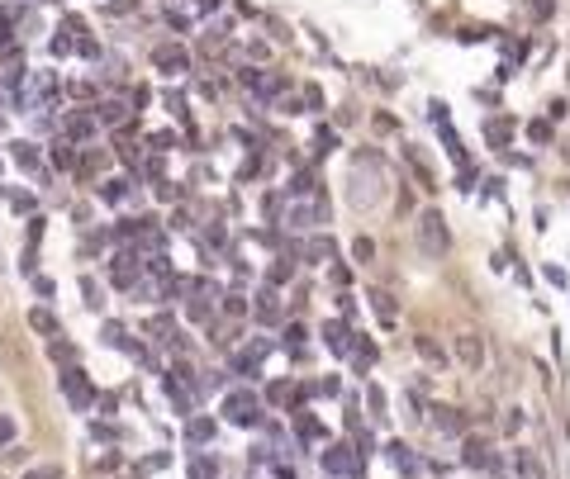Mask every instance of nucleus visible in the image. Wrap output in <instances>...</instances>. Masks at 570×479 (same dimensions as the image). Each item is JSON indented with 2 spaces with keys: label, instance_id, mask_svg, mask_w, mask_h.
Segmentation results:
<instances>
[{
  "label": "nucleus",
  "instance_id": "f257e3e1",
  "mask_svg": "<svg viewBox=\"0 0 570 479\" xmlns=\"http://www.w3.org/2000/svg\"><path fill=\"white\" fill-rule=\"evenodd\" d=\"M418 247H423V257H442L452 247V233H447V223H442L437 209L418 213Z\"/></svg>",
  "mask_w": 570,
  "mask_h": 479
},
{
  "label": "nucleus",
  "instance_id": "f03ea898",
  "mask_svg": "<svg viewBox=\"0 0 570 479\" xmlns=\"http://www.w3.org/2000/svg\"><path fill=\"white\" fill-rule=\"evenodd\" d=\"M347 195H352L356 209H371V204L380 200V161L371 157V152H366V181L352 171V190H347Z\"/></svg>",
  "mask_w": 570,
  "mask_h": 479
},
{
  "label": "nucleus",
  "instance_id": "7ed1b4c3",
  "mask_svg": "<svg viewBox=\"0 0 570 479\" xmlns=\"http://www.w3.org/2000/svg\"><path fill=\"white\" fill-rule=\"evenodd\" d=\"M223 413H228V423H238V427H257L262 423V403H257V394H228L223 399Z\"/></svg>",
  "mask_w": 570,
  "mask_h": 479
},
{
  "label": "nucleus",
  "instance_id": "20e7f679",
  "mask_svg": "<svg viewBox=\"0 0 570 479\" xmlns=\"http://www.w3.org/2000/svg\"><path fill=\"white\" fill-rule=\"evenodd\" d=\"M243 86H247V95H252V100L271 105L276 95H280V86H285V81L276 76V72H252V67H247V72H243Z\"/></svg>",
  "mask_w": 570,
  "mask_h": 479
},
{
  "label": "nucleus",
  "instance_id": "39448f33",
  "mask_svg": "<svg viewBox=\"0 0 570 479\" xmlns=\"http://www.w3.org/2000/svg\"><path fill=\"white\" fill-rule=\"evenodd\" d=\"M457 361H461L466 371H480L485 366V337L480 332H461L457 337Z\"/></svg>",
  "mask_w": 570,
  "mask_h": 479
},
{
  "label": "nucleus",
  "instance_id": "423d86ee",
  "mask_svg": "<svg viewBox=\"0 0 570 479\" xmlns=\"http://www.w3.org/2000/svg\"><path fill=\"white\" fill-rule=\"evenodd\" d=\"M290 228H314V223H328V200H309V204H290Z\"/></svg>",
  "mask_w": 570,
  "mask_h": 479
},
{
  "label": "nucleus",
  "instance_id": "0eeeda50",
  "mask_svg": "<svg viewBox=\"0 0 570 479\" xmlns=\"http://www.w3.org/2000/svg\"><path fill=\"white\" fill-rule=\"evenodd\" d=\"M62 394H67V403H72V408H90V399H95L81 371H62Z\"/></svg>",
  "mask_w": 570,
  "mask_h": 479
},
{
  "label": "nucleus",
  "instance_id": "6e6552de",
  "mask_svg": "<svg viewBox=\"0 0 570 479\" xmlns=\"http://www.w3.org/2000/svg\"><path fill=\"white\" fill-rule=\"evenodd\" d=\"M385 455H390V465H395V470H399V475H404V479H418V475H423V465H418V455L409 451L404 441H390V446H385Z\"/></svg>",
  "mask_w": 570,
  "mask_h": 479
},
{
  "label": "nucleus",
  "instance_id": "1a4fd4ad",
  "mask_svg": "<svg viewBox=\"0 0 570 479\" xmlns=\"http://www.w3.org/2000/svg\"><path fill=\"white\" fill-rule=\"evenodd\" d=\"M324 470L328 475H338V479H347L356 470V451H347V446H328L324 451Z\"/></svg>",
  "mask_w": 570,
  "mask_h": 479
},
{
  "label": "nucleus",
  "instance_id": "9d476101",
  "mask_svg": "<svg viewBox=\"0 0 570 479\" xmlns=\"http://www.w3.org/2000/svg\"><path fill=\"white\" fill-rule=\"evenodd\" d=\"M152 62H157V72H166V76H181V72L190 67V57L181 53V48H157Z\"/></svg>",
  "mask_w": 570,
  "mask_h": 479
},
{
  "label": "nucleus",
  "instance_id": "9b49d317",
  "mask_svg": "<svg viewBox=\"0 0 570 479\" xmlns=\"http://www.w3.org/2000/svg\"><path fill=\"white\" fill-rule=\"evenodd\" d=\"M433 427L442 432V437H461V432H466V418L457 413V408H433Z\"/></svg>",
  "mask_w": 570,
  "mask_h": 479
},
{
  "label": "nucleus",
  "instance_id": "f8f14e48",
  "mask_svg": "<svg viewBox=\"0 0 570 479\" xmlns=\"http://www.w3.org/2000/svg\"><path fill=\"white\" fill-rule=\"evenodd\" d=\"M95 124H100V119H95V109H90V114H67L62 129H67V138H95Z\"/></svg>",
  "mask_w": 570,
  "mask_h": 479
},
{
  "label": "nucleus",
  "instance_id": "ddd939ff",
  "mask_svg": "<svg viewBox=\"0 0 570 479\" xmlns=\"http://www.w3.org/2000/svg\"><path fill=\"white\" fill-rule=\"evenodd\" d=\"M404 161H409V166H413V176H418V186H423V190H437V176H433V171H428V161L418 157L413 147H404Z\"/></svg>",
  "mask_w": 570,
  "mask_h": 479
},
{
  "label": "nucleus",
  "instance_id": "4468645a",
  "mask_svg": "<svg viewBox=\"0 0 570 479\" xmlns=\"http://www.w3.org/2000/svg\"><path fill=\"white\" fill-rule=\"evenodd\" d=\"M509 138H514V124H509V119H489L485 124V143L489 147H504Z\"/></svg>",
  "mask_w": 570,
  "mask_h": 479
},
{
  "label": "nucleus",
  "instance_id": "2eb2a0df",
  "mask_svg": "<svg viewBox=\"0 0 570 479\" xmlns=\"http://www.w3.org/2000/svg\"><path fill=\"white\" fill-rule=\"evenodd\" d=\"M413 346H418V356H423L428 366H437V371L447 366V351H442V346H437L433 337H413Z\"/></svg>",
  "mask_w": 570,
  "mask_h": 479
},
{
  "label": "nucleus",
  "instance_id": "dca6fc26",
  "mask_svg": "<svg viewBox=\"0 0 570 479\" xmlns=\"http://www.w3.org/2000/svg\"><path fill=\"white\" fill-rule=\"evenodd\" d=\"M29 327H33V332H48V337H57V318L48 314V309H29Z\"/></svg>",
  "mask_w": 570,
  "mask_h": 479
},
{
  "label": "nucleus",
  "instance_id": "f3484780",
  "mask_svg": "<svg viewBox=\"0 0 570 479\" xmlns=\"http://www.w3.org/2000/svg\"><path fill=\"white\" fill-rule=\"evenodd\" d=\"M461 465H470V470H485V465H489V451L480 446V441H466V451H461Z\"/></svg>",
  "mask_w": 570,
  "mask_h": 479
},
{
  "label": "nucleus",
  "instance_id": "a211bd4d",
  "mask_svg": "<svg viewBox=\"0 0 570 479\" xmlns=\"http://www.w3.org/2000/svg\"><path fill=\"white\" fill-rule=\"evenodd\" d=\"M371 304H376L380 323H385V327H395V299H390L385 290H376V294H371Z\"/></svg>",
  "mask_w": 570,
  "mask_h": 479
},
{
  "label": "nucleus",
  "instance_id": "6ab92c4d",
  "mask_svg": "<svg viewBox=\"0 0 570 479\" xmlns=\"http://www.w3.org/2000/svg\"><path fill=\"white\" fill-rule=\"evenodd\" d=\"M33 95H38V100L57 95V76H53V72H38V76H33Z\"/></svg>",
  "mask_w": 570,
  "mask_h": 479
},
{
  "label": "nucleus",
  "instance_id": "aec40b11",
  "mask_svg": "<svg viewBox=\"0 0 570 479\" xmlns=\"http://www.w3.org/2000/svg\"><path fill=\"white\" fill-rule=\"evenodd\" d=\"M124 114H129V109L119 105V100H105V105H100V114H95V119H100V124H124Z\"/></svg>",
  "mask_w": 570,
  "mask_h": 479
},
{
  "label": "nucleus",
  "instance_id": "412c9836",
  "mask_svg": "<svg viewBox=\"0 0 570 479\" xmlns=\"http://www.w3.org/2000/svg\"><path fill=\"white\" fill-rule=\"evenodd\" d=\"M15 166H24V171H38V152H33V143H19V147H15Z\"/></svg>",
  "mask_w": 570,
  "mask_h": 479
},
{
  "label": "nucleus",
  "instance_id": "4be33fe9",
  "mask_svg": "<svg viewBox=\"0 0 570 479\" xmlns=\"http://www.w3.org/2000/svg\"><path fill=\"white\" fill-rule=\"evenodd\" d=\"M324 337H328V346H333V351H347V327H342V323H328Z\"/></svg>",
  "mask_w": 570,
  "mask_h": 479
},
{
  "label": "nucleus",
  "instance_id": "5701e85b",
  "mask_svg": "<svg viewBox=\"0 0 570 479\" xmlns=\"http://www.w3.org/2000/svg\"><path fill=\"white\" fill-rule=\"evenodd\" d=\"M48 161H53L57 171H67V166H72L77 157H72V147H67V143H53V152H48Z\"/></svg>",
  "mask_w": 570,
  "mask_h": 479
},
{
  "label": "nucleus",
  "instance_id": "b1692460",
  "mask_svg": "<svg viewBox=\"0 0 570 479\" xmlns=\"http://www.w3.org/2000/svg\"><path fill=\"white\" fill-rule=\"evenodd\" d=\"M186 437H190V441H209V437H214V423H209V418H195Z\"/></svg>",
  "mask_w": 570,
  "mask_h": 479
},
{
  "label": "nucleus",
  "instance_id": "393cba45",
  "mask_svg": "<svg viewBox=\"0 0 570 479\" xmlns=\"http://www.w3.org/2000/svg\"><path fill=\"white\" fill-rule=\"evenodd\" d=\"M333 147H338V133L333 129H319L314 133V152H333Z\"/></svg>",
  "mask_w": 570,
  "mask_h": 479
},
{
  "label": "nucleus",
  "instance_id": "a878e982",
  "mask_svg": "<svg viewBox=\"0 0 570 479\" xmlns=\"http://www.w3.org/2000/svg\"><path fill=\"white\" fill-rule=\"evenodd\" d=\"M528 138H532V143H546V138H551V124H546V119L528 124Z\"/></svg>",
  "mask_w": 570,
  "mask_h": 479
},
{
  "label": "nucleus",
  "instance_id": "bb28decb",
  "mask_svg": "<svg viewBox=\"0 0 570 479\" xmlns=\"http://www.w3.org/2000/svg\"><path fill=\"white\" fill-rule=\"evenodd\" d=\"M352 356H356V366H361V371H366V366H371V361H376V346H371V342H361V346H356V351H352Z\"/></svg>",
  "mask_w": 570,
  "mask_h": 479
},
{
  "label": "nucleus",
  "instance_id": "cd10ccee",
  "mask_svg": "<svg viewBox=\"0 0 570 479\" xmlns=\"http://www.w3.org/2000/svg\"><path fill=\"white\" fill-rule=\"evenodd\" d=\"M290 195H314V176L304 171V176H295V186H290Z\"/></svg>",
  "mask_w": 570,
  "mask_h": 479
},
{
  "label": "nucleus",
  "instance_id": "c85d7f7f",
  "mask_svg": "<svg viewBox=\"0 0 570 479\" xmlns=\"http://www.w3.org/2000/svg\"><path fill=\"white\" fill-rule=\"evenodd\" d=\"M352 252H356V261H371V252H376V242H371V238H356V247H352Z\"/></svg>",
  "mask_w": 570,
  "mask_h": 479
},
{
  "label": "nucleus",
  "instance_id": "c756f323",
  "mask_svg": "<svg viewBox=\"0 0 570 479\" xmlns=\"http://www.w3.org/2000/svg\"><path fill=\"white\" fill-rule=\"evenodd\" d=\"M24 479H62V470H57V465H38V470H29Z\"/></svg>",
  "mask_w": 570,
  "mask_h": 479
},
{
  "label": "nucleus",
  "instance_id": "7c9ffc66",
  "mask_svg": "<svg viewBox=\"0 0 570 479\" xmlns=\"http://www.w3.org/2000/svg\"><path fill=\"white\" fill-rule=\"evenodd\" d=\"M48 53H53V57H67V53H72V38H62V33H57L53 43H48Z\"/></svg>",
  "mask_w": 570,
  "mask_h": 479
},
{
  "label": "nucleus",
  "instance_id": "2f4dec72",
  "mask_svg": "<svg viewBox=\"0 0 570 479\" xmlns=\"http://www.w3.org/2000/svg\"><path fill=\"white\" fill-rule=\"evenodd\" d=\"M100 195H105L109 204H119V200H124V181H109V186L100 190Z\"/></svg>",
  "mask_w": 570,
  "mask_h": 479
},
{
  "label": "nucleus",
  "instance_id": "473e14b6",
  "mask_svg": "<svg viewBox=\"0 0 570 479\" xmlns=\"http://www.w3.org/2000/svg\"><path fill=\"white\" fill-rule=\"evenodd\" d=\"M148 143H152L157 152H166V147H176V133H152V138H148Z\"/></svg>",
  "mask_w": 570,
  "mask_h": 479
},
{
  "label": "nucleus",
  "instance_id": "72a5a7b5",
  "mask_svg": "<svg viewBox=\"0 0 570 479\" xmlns=\"http://www.w3.org/2000/svg\"><path fill=\"white\" fill-rule=\"evenodd\" d=\"M366 399H371V408H376V418H385V394H380L376 384H371V389H366Z\"/></svg>",
  "mask_w": 570,
  "mask_h": 479
},
{
  "label": "nucleus",
  "instance_id": "f704fd0d",
  "mask_svg": "<svg viewBox=\"0 0 570 479\" xmlns=\"http://www.w3.org/2000/svg\"><path fill=\"white\" fill-rule=\"evenodd\" d=\"M518 427H523V413H518V408H509V418H504V432H509V437H514Z\"/></svg>",
  "mask_w": 570,
  "mask_h": 479
},
{
  "label": "nucleus",
  "instance_id": "c9c22d12",
  "mask_svg": "<svg viewBox=\"0 0 570 479\" xmlns=\"http://www.w3.org/2000/svg\"><path fill=\"white\" fill-rule=\"evenodd\" d=\"M190 10H195V15H209V10H219V0H186Z\"/></svg>",
  "mask_w": 570,
  "mask_h": 479
},
{
  "label": "nucleus",
  "instance_id": "e433bc0d",
  "mask_svg": "<svg viewBox=\"0 0 570 479\" xmlns=\"http://www.w3.org/2000/svg\"><path fill=\"white\" fill-rule=\"evenodd\" d=\"M95 437H105V441H119V427H114V423H100V427H95Z\"/></svg>",
  "mask_w": 570,
  "mask_h": 479
},
{
  "label": "nucleus",
  "instance_id": "4c0bfd02",
  "mask_svg": "<svg viewBox=\"0 0 570 479\" xmlns=\"http://www.w3.org/2000/svg\"><path fill=\"white\" fill-rule=\"evenodd\" d=\"M528 5H532V15H537V19H546V15H551V0H528Z\"/></svg>",
  "mask_w": 570,
  "mask_h": 479
},
{
  "label": "nucleus",
  "instance_id": "58836bf2",
  "mask_svg": "<svg viewBox=\"0 0 570 479\" xmlns=\"http://www.w3.org/2000/svg\"><path fill=\"white\" fill-rule=\"evenodd\" d=\"M0 441H15V423L10 418H0Z\"/></svg>",
  "mask_w": 570,
  "mask_h": 479
}]
</instances>
